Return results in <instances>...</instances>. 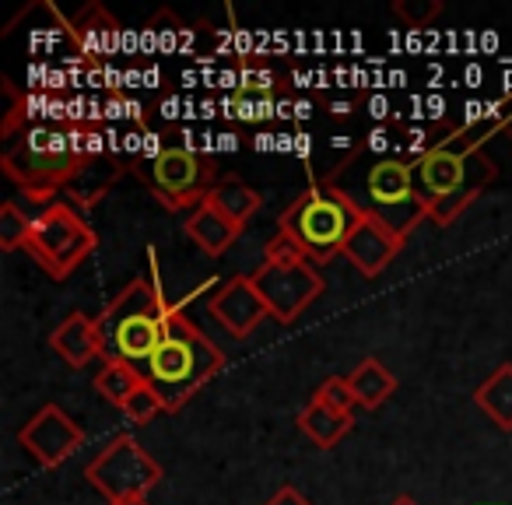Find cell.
Here are the masks:
<instances>
[{"mask_svg":"<svg viewBox=\"0 0 512 505\" xmlns=\"http://www.w3.org/2000/svg\"><path fill=\"white\" fill-rule=\"evenodd\" d=\"M502 130H512V99L498 116L463 123V127L449 130L442 141H435L432 148L421 151V158L414 162V183H418V197L428 207V218L439 228L453 225L495 183L498 169L484 155V144Z\"/></svg>","mask_w":512,"mask_h":505,"instance_id":"cell-1","label":"cell"},{"mask_svg":"<svg viewBox=\"0 0 512 505\" xmlns=\"http://www.w3.org/2000/svg\"><path fill=\"white\" fill-rule=\"evenodd\" d=\"M102 151L99 134L88 130H60L50 123H25L22 134L0 155V165L29 193L36 204H50L57 190H67Z\"/></svg>","mask_w":512,"mask_h":505,"instance_id":"cell-2","label":"cell"},{"mask_svg":"<svg viewBox=\"0 0 512 505\" xmlns=\"http://www.w3.org/2000/svg\"><path fill=\"white\" fill-rule=\"evenodd\" d=\"M165 306L162 288H158V267L151 257L148 278H134L99 316H95V334L106 362H127L134 369H148L158 341L165 330Z\"/></svg>","mask_w":512,"mask_h":505,"instance_id":"cell-3","label":"cell"},{"mask_svg":"<svg viewBox=\"0 0 512 505\" xmlns=\"http://www.w3.org/2000/svg\"><path fill=\"white\" fill-rule=\"evenodd\" d=\"M221 369H225V355L207 341V334L197 323L186 320L183 309L169 306L162 341H158L155 355L144 369V379L155 386L165 411H179Z\"/></svg>","mask_w":512,"mask_h":505,"instance_id":"cell-4","label":"cell"},{"mask_svg":"<svg viewBox=\"0 0 512 505\" xmlns=\"http://www.w3.org/2000/svg\"><path fill=\"white\" fill-rule=\"evenodd\" d=\"M358 225V207L344 197V190L330 183H313L306 193L292 200L285 214L278 218V232L299 242L306 260L313 267L334 260L344 253V242Z\"/></svg>","mask_w":512,"mask_h":505,"instance_id":"cell-5","label":"cell"},{"mask_svg":"<svg viewBox=\"0 0 512 505\" xmlns=\"http://www.w3.org/2000/svg\"><path fill=\"white\" fill-rule=\"evenodd\" d=\"M337 190H344V197L358 211L383 221L404 242L428 218V207L418 197V183H414V162H404V158H383L365 169L358 186H337Z\"/></svg>","mask_w":512,"mask_h":505,"instance_id":"cell-6","label":"cell"},{"mask_svg":"<svg viewBox=\"0 0 512 505\" xmlns=\"http://www.w3.org/2000/svg\"><path fill=\"white\" fill-rule=\"evenodd\" d=\"M99 246V235L92 232L85 218L74 211L71 204L57 200V204H46L43 214L36 218L29 239V253L53 281H64L74 274V267H81Z\"/></svg>","mask_w":512,"mask_h":505,"instance_id":"cell-7","label":"cell"},{"mask_svg":"<svg viewBox=\"0 0 512 505\" xmlns=\"http://www.w3.org/2000/svg\"><path fill=\"white\" fill-rule=\"evenodd\" d=\"M134 172L155 193L158 204H165L169 211H186V214L197 211L211 197L214 183H218L214 165L190 148H165L155 158H148L144 165H137Z\"/></svg>","mask_w":512,"mask_h":505,"instance_id":"cell-8","label":"cell"},{"mask_svg":"<svg viewBox=\"0 0 512 505\" xmlns=\"http://www.w3.org/2000/svg\"><path fill=\"white\" fill-rule=\"evenodd\" d=\"M85 477L109 498V505H123L130 498H148V491L162 481V467L134 435H116L95 453Z\"/></svg>","mask_w":512,"mask_h":505,"instance_id":"cell-9","label":"cell"},{"mask_svg":"<svg viewBox=\"0 0 512 505\" xmlns=\"http://www.w3.org/2000/svg\"><path fill=\"white\" fill-rule=\"evenodd\" d=\"M260 292V299L267 302L271 316L288 327L295 323L316 299L323 295V278L309 260H299V264H274V260H264L260 271L249 274Z\"/></svg>","mask_w":512,"mask_h":505,"instance_id":"cell-10","label":"cell"},{"mask_svg":"<svg viewBox=\"0 0 512 505\" xmlns=\"http://www.w3.org/2000/svg\"><path fill=\"white\" fill-rule=\"evenodd\" d=\"M85 442V428L57 404H43L22 428H18V446L39 463V467H60L71 460Z\"/></svg>","mask_w":512,"mask_h":505,"instance_id":"cell-11","label":"cell"},{"mask_svg":"<svg viewBox=\"0 0 512 505\" xmlns=\"http://www.w3.org/2000/svg\"><path fill=\"white\" fill-rule=\"evenodd\" d=\"M207 313L225 327L228 337L246 341V337L271 316V309L260 299V292H256L249 274H235V278H228L225 285L207 299Z\"/></svg>","mask_w":512,"mask_h":505,"instance_id":"cell-12","label":"cell"},{"mask_svg":"<svg viewBox=\"0 0 512 505\" xmlns=\"http://www.w3.org/2000/svg\"><path fill=\"white\" fill-rule=\"evenodd\" d=\"M400 249H404V239H400L397 232H390L383 221L358 211L355 232H351L348 242H344V257H348L365 278H379V274L397 260Z\"/></svg>","mask_w":512,"mask_h":505,"instance_id":"cell-13","label":"cell"},{"mask_svg":"<svg viewBox=\"0 0 512 505\" xmlns=\"http://www.w3.org/2000/svg\"><path fill=\"white\" fill-rule=\"evenodd\" d=\"M50 348L64 358V365L71 369H85L95 358H102L99 348V334H95V316H85L81 309L67 313L57 323V330L50 334Z\"/></svg>","mask_w":512,"mask_h":505,"instance_id":"cell-14","label":"cell"},{"mask_svg":"<svg viewBox=\"0 0 512 505\" xmlns=\"http://www.w3.org/2000/svg\"><path fill=\"white\" fill-rule=\"evenodd\" d=\"M183 228H186V235L197 242L200 253H207V257H221V253H225V249L232 246V242L239 239V232H242L239 221L228 218V214L221 211L211 197H207L197 211L186 214Z\"/></svg>","mask_w":512,"mask_h":505,"instance_id":"cell-15","label":"cell"},{"mask_svg":"<svg viewBox=\"0 0 512 505\" xmlns=\"http://www.w3.org/2000/svg\"><path fill=\"white\" fill-rule=\"evenodd\" d=\"M348 383H351V393H355L358 407H365V411H376L379 404H386V400L397 393L393 372L372 355L362 358V362L348 372Z\"/></svg>","mask_w":512,"mask_h":505,"instance_id":"cell-16","label":"cell"},{"mask_svg":"<svg viewBox=\"0 0 512 505\" xmlns=\"http://www.w3.org/2000/svg\"><path fill=\"white\" fill-rule=\"evenodd\" d=\"M474 404L495 421L502 432H512V365H498L474 390Z\"/></svg>","mask_w":512,"mask_h":505,"instance_id":"cell-17","label":"cell"},{"mask_svg":"<svg viewBox=\"0 0 512 505\" xmlns=\"http://www.w3.org/2000/svg\"><path fill=\"white\" fill-rule=\"evenodd\" d=\"M351 425H355V421H351V414H337L334 407H327L323 400H316V397L309 400V407L299 414V428L320 449H334L337 442L351 432Z\"/></svg>","mask_w":512,"mask_h":505,"instance_id":"cell-18","label":"cell"},{"mask_svg":"<svg viewBox=\"0 0 512 505\" xmlns=\"http://www.w3.org/2000/svg\"><path fill=\"white\" fill-rule=\"evenodd\" d=\"M67 32L74 36V43H78V50L85 53V57L99 60V57H106V53L116 46L120 25H116V18H109V15H102V22L92 25V4H88L85 11H78V18H74Z\"/></svg>","mask_w":512,"mask_h":505,"instance_id":"cell-19","label":"cell"},{"mask_svg":"<svg viewBox=\"0 0 512 505\" xmlns=\"http://www.w3.org/2000/svg\"><path fill=\"white\" fill-rule=\"evenodd\" d=\"M211 200L228 214V218L239 221L242 228H246V221L253 218L256 211H260V204H264L260 190H253L249 183H242L239 176L218 179V183H214V190H211Z\"/></svg>","mask_w":512,"mask_h":505,"instance_id":"cell-20","label":"cell"},{"mask_svg":"<svg viewBox=\"0 0 512 505\" xmlns=\"http://www.w3.org/2000/svg\"><path fill=\"white\" fill-rule=\"evenodd\" d=\"M144 383H148L144 372L134 369V365H127V362H106L99 376H95V390H99L113 407L127 404V400L134 397Z\"/></svg>","mask_w":512,"mask_h":505,"instance_id":"cell-21","label":"cell"},{"mask_svg":"<svg viewBox=\"0 0 512 505\" xmlns=\"http://www.w3.org/2000/svg\"><path fill=\"white\" fill-rule=\"evenodd\" d=\"M32 228L36 221L15 204V200H4L0 204V249H29V239H32Z\"/></svg>","mask_w":512,"mask_h":505,"instance_id":"cell-22","label":"cell"},{"mask_svg":"<svg viewBox=\"0 0 512 505\" xmlns=\"http://www.w3.org/2000/svg\"><path fill=\"white\" fill-rule=\"evenodd\" d=\"M442 15L439 0H397L393 4V18L407 29H428L435 18Z\"/></svg>","mask_w":512,"mask_h":505,"instance_id":"cell-23","label":"cell"},{"mask_svg":"<svg viewBox=\"0 0 512 505\" xmlns=\"http://www.w3.org/2000/svg\"><path fill=\"white\" fill-rule=\"evenodd\" d=\"M120 411L127 414V421H134V425H148V421H155V414L165 411V404H162V397L155 393V386L144 383L141 390H137L134 397L120 407Z\"/></svg>","mask_w":512,"mask_h":505,"instance_id":"cell-24","label":"cell"},{"mask_svg":"<svg viewBox=\"0 0 512 505\" xmlns=\"http://www.w3.org/2000/svg\"><path fill=\"white\" fill-rule=\"evenodd\" d=\"M316 400H323L327 407H334L337 414H351L358 407V400H355V393H351V383H348V376H330V379H323V386L313 393Z\"/></svg>","mask_w":512,"mask_h":505,"instance_id":"cell-25","label":"cell"},{"mask_svg":"<svg viewBox=\"0 0 512 505\" xmlns=\"http://www.w3.org/2000/svg\"><path fill=\"white\" fill-rule=\"evenodd\" d=\"M264 253H267L264 260H274V264H299V260H306V253H302V249H299V242L288 239L285 232L274 235V239L267 242Z\"/></svg>","mask_w":512,"mask_h":505,"instance_id":"cell-26","label":"cell"},{"mask_svg":"<svg viewBox=\"0 0 512 505\" xmlns=\"http://www.w3.org/2000/svg\"><path fill=\"white\" fill-rule=\"evenodd\" d=\"M267 505H313V502H309V498L302 495L299 488H292V484H285V488H281L278 495H274Z\"/></svg>","mask_w":512,"mask_h":505,"instance_id":"cell-27","label":"cell"},{"mask_svg":"<svg viewBox=\"0 0 512 505\" xmlns=\"http://www.w3.org/2000/svg\"><path fill=\"white\" fill-rule=\"evenodd\" d=\"M390 505H418V502H414V498L411 495H397V498H393V502Z\"/></svg>","mask_w":512,"mask_h":505,"instance_id":"cell-28","label":"cell"},{"mask_svg":"<svg viewBox=\"0 0 512 505\" xmlns=\"http://www.w3.org/2000/svg\"><path fill=\"white\" fill-rule=\"evenodd\" d=\"M123 505H151L148 498H130V502H123Z\"/></svg>","mask_w":512,"mask_h":505,"instance_id":"cell-29","label":"cell"}]
</instances>
